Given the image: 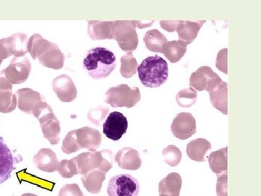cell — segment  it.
Returning a JSON list of instances; mask_svg holds the SVG:
<instances>
[{
  "instance_id": "1",
  "label": "cell",
  "mask_w": 261,
  "mask_h": 196,
  "mask_svg": "<svg viewBox=\"0 0 261 196\" xmlns=\"http://www.w3.org/2000/svg\"><path fill=\"white\" fill-rule=\"evenodd\" d=\"M84 68L94 80L106 78L116 66V58L113 52L104 47L92 48L84 59Z\"/></svg>"
},
{
  "instance_id": "2",
  "label": "cell",
  "mask_w": 261,
  "mask_h": 196,
  "mask_svg": "<svg viewBox=\"0 0 261 196\" xmlns=\"http://www.w3.org/2000/svg\"><path fill=\"white\" fill-rule=\"evenodd\" d=\"M28 52L33 59L38 57L40 63L48 68L61 69L65 61V56L58 46L38 34H34L29 39Z\"/></svg>"
},
{
  "instance_id": "3",
  "label": "cell",
  "mask_w": 261,
  "mask_h": 196,
  "mask_svg": "<svg viewBox=\"0 0 261 196\" xmlns=\"http://www.w3.org/2000/svg\"><path fill=\"white\" fill-rule=\"evenodd\" d=\"M139 78L145 87L155 88L166 83L168 78V65L161 57H148L137 68Z\"/></svg>"
},
{
  "instance_id": "4",
  "label": "cell",
  "mask_w": 261,
  "mask_h": 196,
  "mask_svg": "<svg viewBox=\"0 0 261 196\" xmlns=\"http://www.w3.org/2000/svg\"><path fill=\"white\" fill-rule=\"evenodd\" d=\"M79 174L85 175L92 170L98 169L107 173L113 167V153L109 150L100 152L84 153L73 158Z\"/></svg>"
},
{
  "instance_id": "5",
  "label": "cell",
  "mask_w": 261,
  "mask_h": 196,
  "mask_svg": "<svg viewBox=\"0 0 261 196\" xmlns=\"http://www.w3.org/2000/svg\"><path fill=\"white\" fill-rule=\"evenodd\" d=\"M106 97V102L113 108H130L140 102L141 93L138 87L121 84L108 89Z\"/></svg>"
},
{
  "instance_id": "6",
  "label": "cell",
  "mask_w": 261,
  "mask_h": 196,
  "mask_svg": "<svg viewBox=\"0 0 261 196\" xmlns=\"http://www.w3.org/2000/svg\"><path fill=\"white\" fill-rule=\"evenodd\" d=\"M18 97L19 109L28 114H33L39 118L44 111L49 108L40 94L32 89H19L15 92Z\"/></svg>"
},
{
  "instance_id": "7",
  "label": "cell",
  "mask_w": 261,
  "mask_h": 196,
  "mask_svg": "<svg viewBox=\"0 0 261 196\" xmlns=\"http://www.w3.org/2000/svg\"><path fill=\"white\" fill-rule=\"evenodd\" d=\"M135 21H116L113 29V39L123 51H134L138 45V35Z\"/></svg>"
},
{
  "instance_id": "8",
  "label": "cell",
  "mask_w": 261,
  "mask_h": 196,
  "mask_svg": "<svg viewBox=\"0 0 261 196\" xmlns=\"http://www.w3.org/2000/svg\"><path fill=\"white\" fill-rule=\"evenodd\" d=\"M140 183L138 180L129 175H116L108 183L109 196H138Z\"/></svg>"
},
{
  "instance_id": "9",
  "label": "cell",
  "mask_w": 261,
  "mask_h": 196,
  "mask_svg": "<svg viewBox=\"0 0 261 196\" xmlns=\"http://www.w3.org/2000/svg\"><path fill=\"white\" fill-rule=\"evenodd\" d=\"M31 63L27 58H15L8 68L0 73L10 84H19L25 82L31 72Z\"/></svg>"
},
{
  "instance_id": "10",
  "label": "cell",
  "mask_w": 261,
  "mask_h": 196,
  "mask_svg": "<svg viewBox=\"0 0 261 196\" xmlns=\"http://www.w3.org/2000/svg\"><path fill=\"white\" fill-rule=\"evenodd\" d=\"M128 126L126 117L121 113L114 111L110 113L103 125V133L108 138L118 141L126 133Z\"/></svg>"
},
{
  "instance_id": "11",
  "label": "cell",
  "mask_w": 261,
  "mask_h": 196,
  "mask_svg": "<svg viewBox=\"0 0 261 196\" xmlns=\"http://www.w3.org/2000/svg\"><path fill=\"white\" fill-rule=\"evenodd\" d=\"M171 130L176 138L187 140L197 132L195 117L190 113H178L173 119Z\"/></svg>"
},
{
  "instance_id": "12",
  "label": "cell",
  "mask_w": 261,
  "mask_h": 196,
  "mask_svg": "<svg viewBox=\"0 0 261 196\" xmlns=\"http://www.w3.org/2000/svg\"><path fill=\"white\" fill-rule=\"evenodd\" d=\"M219 75L208 66H202L192 74L190 79V86L198 91L208 92L213 87L221 80Z\"/></svg>"
},
{
  "instance_id": "13",
  "label": "cell",
  "mask_w": 261,
  "mask_h": 196,
  "mask_svg": "<svg viewBox=\"0 0 261 196\" xmlns=\"http://www.w3.org/2000/svg\"><path fill=\"white\" fill-rule=\"evenodd\" d=\"M53 87L58 98L63 102H71L76 98V88L68 76L61 75L57 77L53 81Z\"/></svg>"
},
{
  "instance_id": "14",
  "label": "cell",
  "mask_w": 261,
  "mask_h": 196,
  "mask_svg": "<svg viewBox=\"0 0 261 196\" xmlns=\"http://www.w3.org/2000/svg\"><path fill=\"white\" fill-rule=\"evenodd\" d=\"M39 120L44 137L50 142L51 145L59 143L61 126L59 121L53 111L43 114Z\"/></svg>"
},
{
  "instance_id": "15",
  "label": "cell",
  "mask_w": 261,
  "mask_h": 196,
  "mask_svg": "<svg viewBox=\"0 0 261 196\" xmlns=\"http://www.w3.org/2000/svg\"><path fill=\"white\" fill-rule=\"evenodd\" d=\"M75 135L80 149H86L95 152L102 142L100 132L91 127H86L75 130Z\"/></svg>"
},
{
  "instance_id": "16",
  "label": "cell",
  "mask_w": 261,
  "mask_h": 196,
  "mask_svg": "<svg viewBox=\"0 0 261 196\" xmlns=\"http://www.w3.org/2000/svg\"><path fill=\"white\" fill-rule=\"evenodd\" d=\"M15 160L3 137H0V185L11 177L12 172L15 169Z\"/></svg>"
},
{
  "instance_id": "17",
  "label": "cell",
  "mask_w": 261,
  "mask_h": 196,
  "mask_svg": "<svg viewBox=\"0 0 261 196\" xmlns=\"http://www.w3.org/2000/svg\"><path fill=\"white\" fill-rule=\"evenodd\" d=\"M13 86L3 76L0 75V112L10 113L17 106V99L13 94Z\"/></svg>"
},
{
  "instance_id": "18",
  "label": "cell",
  "mask_w": 261,
  "mask_h": 196,
  "mask_svg": "<svg viewBox=\"0 0 261 196\" xmlns=\"http://www.w3.org/2000/svg\"><path fill=\"white\" fill-rule=\"evenodd\" d=\"M115 159L119 167L123 169L135 171L142 166V159L138 151L130 148L120 150Z\"/></svg>"
},
{
  "instance_id": "19",
  "label": "cell",
  "mask_w": 261,
  "mask_h": 196,
  "mask_svg": "<svg viewBox=\"0 0 261 196\" xmlns=\"http://www.w3.org/2000/svg\"><path fill=\"white\" fill-rule=\"evenodd\" d=\"M227 85V83L221 80L207 92L210 94L211 101L214 107L224 115L228 113Z\"/></svg>"
},
{
  "instance_id": "20",
  "label": "cell",
  "mask_w": 261,
  "mask_h": 196,
  "mask_svg": "<svg viewBox=\"0 0 261 196\" xmlns=\"http://www.w3.org/2000/svg\"><path fill=\"white\" fill-rule=\"evenodd\" d=\"M34 163L39 169L51 173L58 171L59 162L56 154L49 149H43L34 158Z\"/></svg>"
},
{
  "instance_id": "21",
  "label": "cell",
  "mask_w": 261,
  "mask_h": 196,
  "mask_svg": "<svg viewBox=\"0 0 261 196\" xmlns=\"http://www.w3.org/2000/svg\"><path fill=\"white\" fill-rule=\"evenodd\" d=\"M205 22V20H200V21H182L181 20L176 29L179 40L185 42L187 45L191 44L197 37V34Z\"/></svg>"
},
{
  "instance_id": "22",
  "label": "cell",
  "mask_w": 261,
  "mask_h": 196,
  "mask_svg": "<svg viewBox=\"0 0 261 196\" xmlns=\"http://www.w3.org/2000/svg\"><path fill=\"white\" fill-rule=\"evenodd\" d=\"M4 39L7 50L11 56L13 55L15 58H20L28 53L27 36L25 34L18 33Z\"/></svg>"
},
{
  "instance_id": "23",
  "label": "cell",
  "mask_w": 261,
  "mask_h": 196,
  "mask_svg": "<svg viewBox=\"0 0 261 196\" xmlns=\"http://www.w3.org/2000/svg\"><path fill=\"white\" fill-rule=\"evenodd\" d=\"M114 22L89 21V34L92 40L113 39Z\"/></svg>"
},
{
  "instance_id": "24",
  "label": "cell",
  "mask_w": 261,
  "mask_h": 196,
  "mask_svg": "<svg viewBox=\"0 0 261 196\" xmlns=\"http://www.w3.org/2000/svg\"><path fill=\"white\" fill-rule=\"evenodd\" d=\"M181 185L182 179L178 173L169 174L160 182V194L166 196H179Z\"/></svg>"
},
{
  "instance_id": "25",
  "label": "cell",
  "mask_w": 261,
  "mask_h": 196,
  "mask_svg": "<svg viewBox=\"0 0 261 196\" xmlns=\"http://www.w3.org/2000/svg\"><path fill=\"white\" fill-rule=\"evenodd\" d=\"M212 149L208 140L203 138H197L189 142L187 148V154L190 159L198 162H204L206 153Z\"/></svg>"
},
{
  "instance_id": "26",
  "label": "cell",
  "mask_w": 261,
  "mask_h": 196,
  "mask_svg": "<svg viewBox=\"0 0 261 196\" xmlns=\"http://www.w3.org/2000/svg\"><path fill=\"white\" fill-rule=\"evenodd\" d=\"M106 180V173L94 169L82 175V182L87 191L92 194L99 193L103 182Z\"/></svg>"
},
{
  "instance_id": "27",
  "label": "cell",
  "mask_w": 261,
  "mask_h": 196,
  "mask_svg": "<svg viewBox=\"0 0 261 196\" xmlns=\"http://www.w3.org/2000/svg\"><path fill=\"white\" fill-rule=\"evenodd\" d=\"M228 147L215 151L210 155L208 163L211 170L217 176L227 173L228 168Z\"/></svg>"
},
{
  "instance_id": "28",
  "label": "cell",
  "mask_w": 261,
  "mask_h": 196,
  "mask_svg": "<svg viewBox=\"0 0 261 196\" xmlns=\"http://www.w3.org/2000/svg\"><path fill=\"white\" fill-rule=\"evenodd\" d=\"M144 42L149 51L154 53H164V47L167 43V39L157 29L147 32L144 36Z\"/></svg>"
},
{
  "instance_id": "29",
  "label": "cell",
  "mask_w": 261,
  "mask_h": 196,
  "mask_svg": "<svg viewBox=\"0 0 261 196\" xmlns=\"http://www.w3.org/2000/svg\"><path fill=\"white\" fill-rule=\"evenodd\" d=\"M187 44L181 41H171L166 43L163 54L171 63H177L187 53Z\"/></svg>"
},
{
  "instance_id": "30",
  "label": "cell",
  "mask_w": 261,
  "mask_h": 196,
  "mask_svg": "<svg viewBox=\"0 0 261 196\" xmlns=\"http://www.w3.org/2000/svg\"><path fill=\"white\" fill-rule=\"evenodd\" d=\"M121 74L125 78H130L137 73L138 63L132 53L121 58Z\"/></svg>"
},
{
  "instance_id": "31",
  "label": "cell",
  "mask_w": 261,
  "mask_h": 196,
  "mask_svg": "<svg viewBox=\"0 0 261 196\" xmlns=\"http://www.w3.org/2000/svg\"><path fill=\"white\" fill-rule=\"evenodd\" d=\"M197 98V92L192 87H190L182 89L178 92L176 94V102L182 108H189L195 104Z\"/></svg>"
},
{
  "instance_id": "32",
  "label": "cell",
  "mask_w": 261,
  "mask_h": 196,
  "mask_svg": "<svg viewBox=\"0 0 261 196\" xmlns=\"http://www.w3.org/2000/svg\"><path fill=\"white\" fill-rule=\"evenodd\" d=\"M162 156L165 162L171 167L178 166L182 159L181 151L176 146L173 145H168L163 150Z\"/></svg>"
},
{
  "instance_id": "33",
  "label": "cell",
  "mask_w": 261,
  "mask_h": 196,
  "mask_svg": "<svg viewBox=\"0 0 261 196\" xmlns=\"http://www.w3.org/2000/svg\"><path fill=\"white\" fill-rule=\"evenodd\" d=\"M58 172L64 178H71L74 175H78L79 171L76 164L73 159L71 160H63L59 163Z\"/></svg>"
},
{
  "instance_id": "34",
  "label": "cell",
  "mask_w": 261,
  "mask_h": 196,
  "mask_svg": "<svg viewBox=\"0 0 261 196\" xmlns=\"http://www.w3.org/2000/svg\"><path fill=\"white\" fill-rule=\"evenodd\" d=\"M80 149V146H79L78 142H77L75 130L71 131L67 135L65 140H63L62 151L65 154H70L72 153L76 152Z\"/></svg>"
},
{
  "instance_id": "35",
  "label": "cell",
  "mask_w": 261,
  "mask_h": 196,
  "mask_svg": "<svg viewBox=\"0 0 261 196\" xmlns=\"http://www.w3.org/2000/svg\"><path fill=\"white\" fill-rule=\"evenodd\" d=\"M58 196H84L77 184H67L62 187Z\"/></svg>"
},
{
  "instance_id": "36",
  "label": "cell",
  "mask_w": 261,
  "mask_h": 196,
  "mask_svg": "<svg viewBox=\"0 0 261 196\" xmlns=\"http://www.w3.org/2000/svg\"><path fill=\"white\" fill-rule=\"evenodd\" d=\"M227 48L221 50L218 54L217 60H216V67L221 71L224 72L225 75L228 74L227 66Z\"/></svg>"
},
{
  "instance_id": "37",
  "label": "cell",
  "mask_w": 261,
  "mask_h": 196,
  "mask_svg": "<svg viewBox=\"0 0 261 196\" xmlns=\"http://www.w3.org/2000/svg\"><path fill=\"white\" fill-rule=\"evenodd\" d=\"M218 177L216 193L218 196H228L227 173L223 174Z\"/></svg>"
},
{
  "instance_id": "38",
  "label": "cell",
  "mask_w": 261,
  "mask_h": 196,
  "mask_svg": "<svg viewBox=\"0 0 261 196\" xmlns=\"http://www.w3.org/2000/svg\"><path fill=\"white\" fill-rule=\"evenodd\" d=\"M181 20L178 21H168V20H161L160 22L161 27H162L164 30L167 31L168 32H173L176 31L178 24H179Z\"/></svg>"
},
{
  "instance_id": "39",
  "label": "cell",
  "mask_w": 261,
  "mask_h": 196,
  "mask_svg": "<svg viewBox=\"0 0 261 196\" xmlns=\"http://www.w3.org/2000/svg\"><path fill=\"white\" fill-rule=\"evenodd\" d=\"M21 196H37V195H35V194H33V193H24Z\"/></svg>"
},
{
  "instance_id": "40",
  "label": "cell",
  "mask_w": 261,
  "mask_h": 196,
  "mask_svg": "<svg viewBox=\"0 0 261 196\" xmlns=\"http://www.w3.org/2000/svg\"><path fill=\"white\" fill-rule=\"evenodd\" d=\"M159 196H166V195H162V194H160Z\"/></svg>"
}]
</instances>
